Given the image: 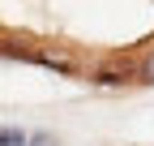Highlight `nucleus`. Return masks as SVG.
I'll return each mask as SVG.
<instances>
[{
  "label": "nucleus",
  "mask_w": 154,
  "mask_h": 146,
  "mask_svg": "<svg viewBox=\"0 0 154 146\" xmlns=\"http://www.w3.org/2000/svg\"><path fill=\"white\" fill-rule=\"evenodd\" d=\"M51 142H56L51 133H34V138H30V146H51Z\"/></svg>",
  "instance_id": "20e7f679"
},
{
  "label": "nucleus",
  "mask_w": 154,
  "mask_h": 146,
  "mask_svg": "<svg viewBox=\"0 0 154 146\" xmlns=\"http://www.w3.org/2000/svg\"><path fill=\"white\" fill-rule=\"evenodd\" d=\"M90 78L99 82V86H124L128 78H137V65H133L128 56H111L107 65H99V69H94Z\"/></svg>",
  "instance_id": "f257e3e1"
},
{
  "label": "nucleus",
  "mask_w": 154,
  "mask_h": 146,
  "mask_svg": "<svg viewBox=\"0 0 154 146\" xmlns=\"http://www.w3.org/2000/svg\"><path fill=\"white\" fill-rule=\"evenodd\" d=\"M137 82H141V86H154V47L137 60Z\"/></svg>",
  "instance_id": "f03ea898"
},
{
  "label": "nucleus",
  "mask_w": 154,
  "mask_h": 146,
  "mask_svg": "<svg viewBox=\"0 0 154 146\" xmlns=\"http://www.w3.org/2000/svg\"><path fill=\"white\" fill-rule=\"evenodd\" d=\"M0 146H30V138L22 129H9V125H0Z\"/></svg>",
  "instance_id": "7ed1b4c3"
}]
</instances>
